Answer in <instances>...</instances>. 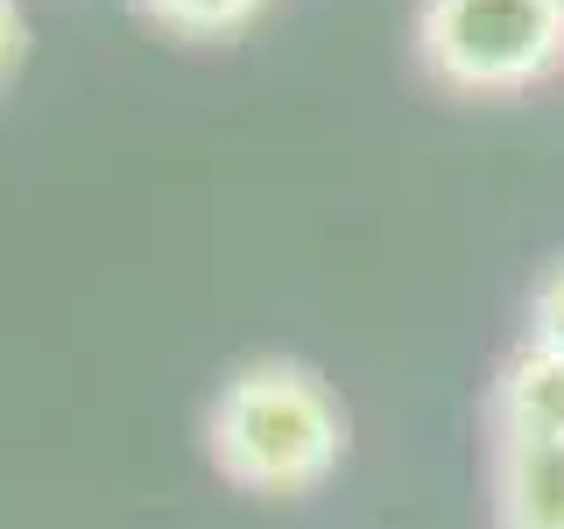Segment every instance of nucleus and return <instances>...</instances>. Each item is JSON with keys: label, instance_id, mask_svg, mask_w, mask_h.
I'll list each match as a JSON object with an SVG mask.
<instances>
[{"label": "nucleus", "instance_id": "6", "mask_svg": "<svg viewBox=\"0 0 564 529\" xmlns=\"http://www.w3.org/2000/svg\"><path fill=\"white\" fill-rule=\"evenodd\" d=\"M22 64H29V14H22V0H0V99L22 78Z\"/></svg>", "mask_w": 564, "mask_h": 529}, {"label": "nucleus", "instance_id": "3", "mask_svg": "<svg viewBox=\"0 0 564 529\" xmlns=\"http://www.w3.org/2000/svg\"><path fill=\"white\" fill-rule=\"evenodd\" d=\"M494 522L564 529V438H494Z\"/></svg>", "mask_w": 564, "mask_h": 529}, {"label": "nucleus", "instance_id": "5", "mask_svg": "<svg viewBox=\"0 0 564 529\" xmlns=\"http://www.w3.org/2000/svg\"><path fill=\"white\" fill-rule=\"evenodd\" d=\"M529 339L564 346V255L536 276V290H529Z\"/></svg>", "mask_w": 564, "mask_h": 529}, {"label": "nucleus", "instance_id": "1", "mask_svg": "<svg viewBox=\"0 0 564 529\" xmlns=\"http://www.w3.org/2000/svg\"><path fill=\"white\" fill-rule=\"evenodd\" d=\"M346 445H352V417L339 388L311 360H290V353L240 360L205 402L212 473L240 494H261V501L317 494L346 466Z\"/></svg>", "mask_w": 564, "mask_h": 529}, {"label": "nucleus", "instance_id": "4", "mask_svg": "<svg viewBox=\"0 0 564 529\" xmlns=\"http://www.w3.org/2000/svg\"><path fill=\"white\" fill-rule=\"evenodd\" d=\"M134 8L163 35H176V43H226V35H240L269 0H134Z\"/></svg>", "mask_w": 564, "mask_h": 529}, {"label": "nucleus", "instance_id": "2", "mask_svg": "<svg viewBox=\"0 0 564 529\" xmlns=\"http://www.w3.org/2000/svg\"><path fill=\"white\" fill-rule=\"evenodd\" d=\"M416 64L466 99L529 93L564 71V0H416Z\"/></svg>", "mask_w": 564, "mask_h": 529}]
</instances>
